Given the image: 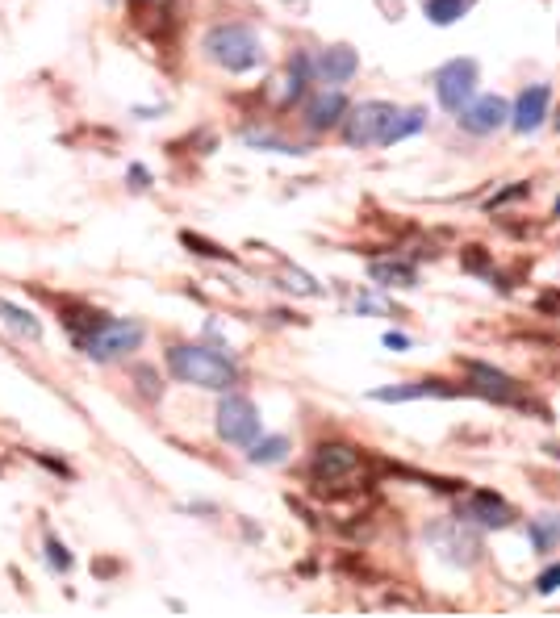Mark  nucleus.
I'll list each match as a JSON object with an SVG mask.
<instances>
[{"label":"nucleus","instance_id":"nucleus-2","mask_svg":"<svg viewBox=\"0 0 560 618\" xmlns=\"http://www.w3.org/2000/svg\"><path fill=\"white\" fill-rule=\"evenodd\" d=\"M201 51L209 63H218L230 76H247V71L264 63L260 38H255V30L243 26V21H222V26H214L201 38Z\"/></svg>","mask_w":560,"mask_h":618},{"label":"nucleus","instance_id":"nucleus-26","mask_svg":"<svg viewBox=\"0 0 560 618\" xmlns=\"http://www.w3.org/2000/svg\"><path fill=\"white\" fill-rule=\"evenodd\" d=\"M385 347L389 351H406L410 347V335H402V330H385Z\"/></svg>","mask_w":560,"mask_h":618},{"label":"nucleus","instance_id":"nucleus-19","mask_svg":"<svg viewBox=\"0 0 560 618\" xmlns=\"http://www.w3.org/2000/svg\"><path fill=\"white\" fill-rule=\"evenodd\" d=\"M473 5L477 0H423V13H427L431 26H456Z\"/></svg>","mask_w":560,"mask_h":618},{"label":"nucleus","instance_id":"nucleus-25","mask_svg":"<svg viewBox=\"0 0 560 618\" xmlns=\"http://www.w3.org/2000/svg\"><path fill=\"white\" fill-rule=\"evenodd\" d=\"M535 589H540V593H556V589H560V564L544 568V573L535 577Z\"/></svg>","mask_w":560,"mask_h":618},{"label":"nucleus","instance_id":"nucleus-28","mask_svg":"<svg viewBox=\"0 0 560 618\" xmlns=\"http://www.w3.org/2000/svg\"><path fill=\"white\" fill-rule=\"evenodd\" d=\"M556 126H560V117H556Z\"/></svg>","mask_w":560,"mask_h":618},{"label":"nucleus","instance_id":"nucleus-7","mask_svg":"<svg viewBox=\"0 0 560 618\" xmlns=\"http://www.w3.org/2000/svg\"><path fill=\"white\" fill-rule=\"evenodd\" d=\"M456 122L464 134H477V138L498 134L502 126H510V105H506V97H494V92H489V97H473L456 113Z\"/></svg>","mask_w":560,"mask_h":618},{"label":"nucleus","instance_id":"nucleus-16","mask_svg":"<svg viewBox=\"0 0 560 618\" xmlns=\"http://www.w3.org/2000/svg\"><path fill=\"white\" fill-rule=\"evenodd\" d=\"M0 322H5L17 339H30V343H42V322H38V314L34 309H26V305H17V301H9V297H0Z\"/></svg>","mask_w":560,"mask_h":618},{"label":"nucleus","instance_id":"nucleus-21","mask_svg":"<svg viewBox=\"0 0 560 618\" xmlns=\"http://www.w3.org/2000/svg\"><path fill=\"white\" fill-rule=\"evenodd\" d=\"M527 535H531V543L540 552H552L556 543H560V514H544V518H535L531 527H527Z\"/></svg>","mask_w":560,"mask_h":618},{"label":"nucleus","instance_id":"nucleus-3","mask_svg":"<svg viewBox=\"0 0 560 618\" xmlns=\"http://www.w3.org/2000/svg\"><path fill=\"white\" fill-rule=\"evenodd\" d=\"M143 339H147L143 322H134V318H101V322L88 326V335H80V347H84L88 360L109 364V360H126L130 351L143 347Z\"/></svg>","mask_w":560,"mask_h":618},{"label":"nucleus","instance_id":"nucleus-4","mask_svg":"<svg viewBox=\"0 0 560 618\" xmlns=\"http://www.w3.org/2000/svg\"><path fill=\"white\" fill-rule=\"evenodd\" d=\"M402 109L393 105V101H360V105H347L343 113V142L352 151H368V147H385V138H389V126H393V117H398Z\"/></svg>","mask_w":560,"mask_h":618},{"label":"nucleus","instance_id":"nucleus-24","mask_svg":"<svg viewBox=\"0 0 560 618\" xmlns=\"http://www.w3.org/2000/svg\"><path fill=\"white\" fill-rule=\"evenodd\" d=\"M247 142H255V147H276L280 155H301L297 142H285V138H268V134H251Z\"/></svg>","mask_w":560,"mask_h":618},{"label":"nucleus","instance_id":"nucleus-5","mask_svg":"<svg viewBox=\"0 0 560 618\" xmlns=\"http://www.w3.org/2000/svg\"><path fill=\"white\" fill-rule=\"evenodd\" d=\"M214 426H218V439L230 443V447H251L264 435V418H260V410H255V401L247 393H235V389L222 393Z\"/></svg>","mask_w":560,"mask_h":618},{"label":"nucleus","instance_id":"nucleus-14","mask_svg":"<svg viewBox=\"0 0 560 618\" xmlns=\"http://www.w3.org/2000/svg\"><path fill=\"white\" fill-rule=\"evenodd\" d=\"M469 368V385L481 393V397H494V401H519L523 389H519V380H510L506 372L498 368H489V364H464Z\"/></svg>","mask_w":560,"mask_h":618},{"label":"nucleus","instance_id":"nucleus-12","mask_svg":"<svg viewBox=\"0 0 560 618\" xmlns=\"http://www.w3.org/2000/svg\"><path fill=\"white\" fill-rule=\"evenodd\" d=\"M548 105H552V88L548 84L523 88L515 109H510V126H515V134H535V130H540L544 117H548Z\"/></svg>","mask_w":560,"mask_h":618},{"label":"nucleus","instance_id":"nucleus-18","mask_svg":"<svg viewBox=\"0 0 560 618\" xmlns=\"http://www.w3.org/2000/svg\"><path fill=\"white\" fill-rule=\"evenodd\" d=\"M289 451H293L289 435H260V439H255V443L247 447V460H251V464H260V468H268V464L289 460Z\"/></svg>","mask_w":560,"mask_h":618},{"label":"nucleus","instance_id":"nucleus-11","mask_svg":"<svg viewBox=\"0 0 560 618\" xmlns=\"http://www.w3.org/2000/svg\"><path fill=\"white\" fill-rule=\"evenodd\" d=\"M343 113H347V97H343V88H318L314 97L306 101V109H301V122H306L314 134L322 130H335L343 122Z\"/></svg>","mask_w":560,"mask_h":618},{"label":"nucleus","instance_id":"nucleus-13","mask_svg":"<svg viewBox=\"0 0 560 618\" xmlns=\"http://www.w3.org/2000/svg\"><path fill=\"white\" fill-rule=\"evenodd\" d=\"M427 539H431L448 560H456V564H473L477 552H481V543L460 531V518H456V522H439V527H431Z\"/></svg>","mask_w":560,"mask_h":618},{"label":"nucleus","instance_id":"nucleus-9","mask_svg":"<svg viewBox=\"0 0 560 618\" xmlns=\"http://www.w3.org/2000/svg\"><path fill=\"white\" fill-rule=\"evenodd\" d=\"M456 518L460 522H473V527H485V531H502V527H510V522H515V510H510L502 497H494V493H469L456 506Z\"/></svg>","mask_w":560,"mask_h":618},{"label":"nucleus","instance_id":"nucleus-22","mask_svg":"<svg viewBox=\"0 0 560 618\" xmlns=\"http://www.w3.org/2000/svg\"><path fill=\"white\" fill-rule=\"evenodd\" d=\"M285 289H289V293H301V297H322V284L310 280L301 268H289V272H285Z\"/></svg>","mask_w":560,"mask_h":618},{"label":"nucleus","instance_id":"nucleus-10","mask_svg":"<svg viewBox=\"0 0 560 618\" xmlns=\"http://www.w3.org/2000/svg\"><path fill=\"white\" fill-rule=\"evenodd\" d=\"M360 71V55L352 46H326V51L314 55V84H326V88H343Z\"/></svg>","mask_w":560,"mask_h":618},{"label":"nucleus","instance_id":"nucleus-23","mask_svg":"<svg viewBox=\"0 0 560 618\" xmlns=\"http://www.w3.org/2000/svg\"><path fill=\"white\" fill-rule=\"evenodd\" d=\"M46 560H51V568H59V573H67V568H72V552H67L55 535L46 539Z\"/></svg>","mask_w":560,"mask_h":618},{"label":"nucleus","instance_id":"nucleus-27","mask_svg":"<svg viewBox=\"0 0 560 618\" xmlns=\"http://www.w3.org/2000/svg\"><path fill=\"white\" fill-rule=\"evenodd\" d=\"M556 218H560V197H556Z\"/></svg>","mask_w":560,"mask_h":618},{"label":"nucleus","instance_id":"nucleus-8","mask_svg":"<svg viewBox=\"0 0 560 618\" xmlns=\"http://www.w3.org/2000/svg\"><path fill=\"white\" fill-rule=\"evenodd\" d=\"M352 472H360V451L347 443H322L310 460V477L318 485H339L352 477Z\"/></svg>","mask_w":560,"mask_h":618},{"label":"nucleus","instance_id":"nucleus-1","mask_svg":"<svg viewBox=\"0 0 560 618\" xmlns=\"http://www.w3.org/2000/svg\"><path fill=\"white\" fill-rule=\"evenodd\" d=\"M163 364H168V372L180 385H197L209 393H226L239 385V364L205 343H172L163 351Z\"/></svg>","mask_w":560,"mask_h":618},{"label":"nucleus","instance_id":"nucleus-17","mask_svg":"<svg viewBox=\"0 0 560 618\" xmlns=\"http://www.w3.org/2000/svg\"><path fill=\"white\" fill-rule=\"evenodd\" d=\"M368 276L381 284V289H414L418 284V272L406 259H372L368 264Z\"/></svg>","mask_w":560,"mask_h":618},{"label":"nucleus","instance_id":"nucleus-6","mask_svg":"<svg viewBox=\"0 0 560 618\" xmlns=\"http://www.w3.org/2000/svg\"><path fill=\"white\" fill-rule=\"evenodd\" d=\"M435 97L448 113H460L477 97V63L473 59H448L435 71Z\"/></svg>","mask_w":560,"mask_h":618},{"label":"nucleus","instance_id":"nucleus-20","mask_svg":"<svg viewBox=\"0 0 560 618\" xmlns=\"http://www.w3.org/2000/svg\"><path fill=\"white\" fill-rule=\"evenodd\" d=\"M423 130H427V109H402L398 117H393V126H389L385 147H393V142H406V138L423 134Z\"/></svg>","mask_w":560,"mask_h":618},{"label":"nucleus","instance_id":"nucleus-15","mask_svg":"<svg viewBox=\"0 0 560 618\" xmlns=\"http://www.w3.org/2000/svg\"><path fill=\"white\" fill-rule=\"evenodd\" d=\"M372 401H385V406H398V401H423V397H452V389H443L439 380H402V385H385L372 389Z\"/></svg>","mask_w":560,"mask_h":618}]
</instances>
